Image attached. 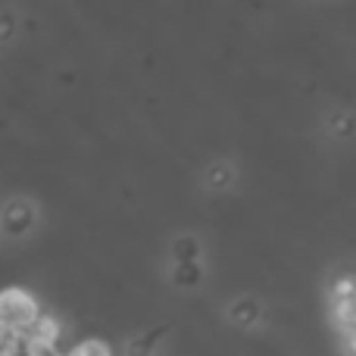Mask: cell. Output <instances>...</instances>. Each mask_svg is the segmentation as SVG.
<instances>
[{
  "label": "cell",
  "instance_id": "8992f818",
  "mask_svg": "<svg viewBox=\"0 0 356 356\" xmlns=\"http://www.w3.org/2000/svg\"><path fill=\"white\" fill-rule=\"evenodd\" d=\"M3 338H6V334H0V344H3Z\"/></svg>",
  "mask_w": 356,
  "mask_h": 356
},
{
  "label": "cell",
  "instance_id": "3957f363",
  "mask_svg": "<svg viewBox=\"0 0 356 356\" xmlns=\"http://www.w3.org/2000/svg\"><path fill=\"white\" fill-rule=\"evenodd\" d=\"M63 356H113V350H110V344H106V341L88 338V341H81V344H75L72 350H66Z\"/></svg>",
  "mask_w": 356,
  "mask_h": 356
},
{
  "label": "cell",
  "instance_id": "5b68a950",
  "mask_svg": "<svg viewBox=\"0 0 356 356\" xmlns=\"http://www.w3.org/2000/svg\"><path fill=\"white\" fill-rule=\"evenodd\" d=\"M347 297H353V282L350 278H341V282L334 284V300H347Z\"/></svg>",
  "mask_w": 356,
  "mask_h": 356
},
{
  "label": "cell",
  "instance_id": "7a4b0ae2",
  "mask_svg": "<svg viewBox=\"0 0 356 356\" xmlns=\"http://www.w3.org/2000/svg\"><path fill=\"white\" fill-rule=\"evenodd\" d=\"M25 338L35 341V344H41V347H47V350H56V341H60V322H56V316L41 313L35 319V325L29 328Z\"/></svg>",
  "mask_w": 356,
  "mask_h": 356
},
{
  "label": "cell",
  "instance_id": "277c9868",
  "mask_svg": "<svg viewBox=\"0 0 356 356\" xmlns=\"http://www.w3.org/2000/svg\"><path fill=\"white\" fill-rule=\"evenodd\" d=\"M334 316H338V322H341L344 332H353V297H347V300H334Z\"/></svg>",
  "mask_w": 356,
  "mask_h": 356
},
{
  "label": "cell",
  "instance_id": "6da1fadb",
  "mask_svg": "<svg viewBox=\"0 0 356 356\" xmlns=\"http://www.w3.org/2000/svg\"><path fill=\"white\" fill-rule=\"evenodd\" d=\"M38 316H41V307H38L35 294H29L19 284H10V288L0 291V334L22 341Z\"/></svg>",
  "mask_w": 356,
  "mask_h": 356
}]
</instances>
